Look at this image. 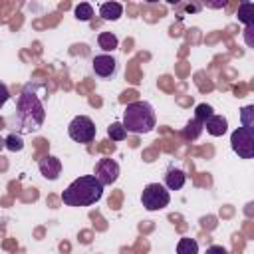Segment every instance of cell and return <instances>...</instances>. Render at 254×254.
<instances>
[{
	"instance_id": "1",
	"label": "cell",
	"mask_w": 254,
	"mask_h": 254,
	"mask_svg": "<svg viewBox=\"0 0 254 254\" xmlns=\"http://www.w3.org/2000/svg\"><path fill=\"white\" fill-rule=\"evenodd\" d=\"M36 85L28 83L20 97H18V111H16V125H18V135L20 133H32L38 131L44 125L46 119V109L40 99V95L34 91Z\"/></svg>"
},
{
	"instance_id": "2",
	"label": "cell",
	"mask_w": 254,
	"mask_h": 254,
	"mask_svg": "<svg viewBox=\"0 0 254 254\" xmlns=\"http://www.w3.org/2000/svg\"><path fill=\"white\" fill-rule=\"evenodd\" d=\"M103 196V185L93 175H81L62 192L65 206H91Z\"/></svg>"
},
{
	"instance_id": "3",
	"label": "cell",
	"mask_w": 254,
	"mask_h": 254,
	"mask_svg": "<svg viewBox=\"0 0 254 254\" xmlns=\"http://www.w3.org/2000/svg\"><path fill=\"white\" fill-rule=\"evenodd\" d=\"M155 123H157L155 109L147 101H133L123 111L121 125L125 127L127 133H135V135L151 133L155 129Z\"/></svg>"
},
{
	"instance_id": "4",
	"label": "cell",
	"mask_w": 254,
	"mask_h": 254,
	"mask_svg": "<svg viewBox=\"0 0 254 254\" xmlns=\"http://www.w3.org/2000/svg\"><path fill=\"white\" fill-rule=\"evenodd\" d=\"M141 202L143 206L149 210V212H155V210H163L165 206H169L171 202V194L169 190L159 185V183H149L143 192H141Z\"/></svg>"
},
{
	"instance_id": "5",
	"label": "cell",
	"mask_w": 254,
	"mask_h": 254,
	"mask_svg": "<svg viewBox=\"0 0 254 254\" xmlns=\"http://www.w3.org/2000/svg\"><path fill=\"white\" fill-rule=\"evenodd\" d=\"M95 133H97V127L87 115H77L67 125V135L75 143H91L95 139Z\"/></svg>"
},
{
	"instance_id": "6",
	"label": "cell",
	"mask_w": 254,
	"mask_h": 254,
	"mask_svg": "<svg viewBox=\"0 0 254 254\" xmlns=\"http://www.w3.org/2000/svg\"><path fill=\"white\" fill-rule=\"evenodd\" d=\"M230 147L240 159H252L254 157V131H248L244 127H238L230 135Z\"/></svg>"
},
{
	"instance_id": "7",
	"label": "cell",
	"mask_w": 254,
	"mask_h": 254,
	"mask_svg": "<svg viewBox=\"0 0 254 254\" xmlns=\"http://www.w3.org/2000/svg\"><path fill=\"white\" fill-rule=\"evenodd\" d=\"M93 177H95L103 187L113 185V183L119 179V165H117V161H113V159H109V157L99 159V161L95 163Z\"/></svg>"
},
{
	"instance_id": "8",
	"label": "cell",
	"mask_w": 254,
	"mask_h": 254,
	"mask_svg": "<svg viewBox=\"0 0 254 254\" xmlns=\"http://www.w3.org/2000/svg\"><path fill=\"white\" fill-rule=\"evenodd\" d=\"M38 169H40V175L48 181H58L60 173H62V161L54 155H44L40 161H38Z\"/></svg>"
},
{
	"instance_id": "9",
	"label": "cell",
	"mask_w": 254,
	"mask_h": 254,
	"mask_svg": "<svg viewBox=\"0 0 254 254\" xmlns=\"http://www.w3.org/2000/svg\"><path fill=\"white\" fill-rule=\"evenodd\" d=\"M91 65H93L95 75H99V77H111L115 73V69H117V60L113 56H109V54H99V56L93 58Z\"/></svg>"
},
{
	"instance_id": "10",
	"label": "cell",
	"mask_w": 254,
	"mask_h": 254,
	"mask_svg": "<svg viewBox=\"0 0 254 254\" xmlns=\"http://www.w3.org/2000/svg\"><path fill=\"white\" fill-rule=\"evenodd\" d=\"M187 183V175L181 169H169L165 175V189L167 190H181Z\"/></svg>"
},
{
	"instance_id": "11",
	"label": "cell",
	"mask_w": 254,
	"mask_h": 254,
	"mask_svg": "<svg viewBox=\"0 0 254 254\" xmlns=\"http://www.w3.org/2000/svg\"><path fill=\"white\" fill-rule=\"evenodd\" d=\"M204 127H206V133H208V135H212V137H220V135L226 133V129H228V121H226V117L214 113V115L208 117V121L204 123Z\"/></svg>"
},
{
	"instance_id": "12",
	"label": "cell",
	"mask_w": 254,
	"mask_h": 254,
	"mask_svg": "<svg viewBox=\"0 0 254 254\" xmlns=\"http://www.w3.org/2000/svg\"><path fill=\"white\" fill-rule=\"evenodd\" d=\"M99 16L107 22H115L123 16V6L119 2H103L99 6Z\"/></svg>"
},
{
	"instance_id": "13",
	"label": "cell",
	"mask_w": 254,
	"mask_h": 254,
	"mask_svg": "<svg viewBox=\"0 0 254 254\" xmlns=\"http://www.w3.org/2000/svg\"><path fill=\"white\" fill-rule=\"evenodd\" d=\"M97 44H99V48L103 52H113L119 46V40H117V36L113 32H101L97 36Z\"/></svg>"
},
{
	"instance_id": "14",
	"label": "cell",
	"mask_w": 254,
	"mask_h": 254,
	"mask_svg": "<svg viewBox=\"0 0 254 254\" xmlns=\"http://www.w3.org/2000/svg\"><path fill=\"white\" fill-rule=\"evenodd\" d=\"M210 115H214V109H212L208 103H198V105L194 107V121H196L198 125L204 127V123L208 121Z\"/></svg>"
},
{
	"instance_id": "15",
	"label": "cell",
	"mask_w": 254,
	"mask_h": 254,
	"mask_svg": "<svg viewBox=\"0 0 254 254\" xmlns=\"http://www.w3.org/2000/svg\"><path fill=\"white\" fill-rule=\"evenodd\" d=\"M177 254H198V242L194 238H181L177 244Z\"/></svg>"
},
{
	"instance_id": "16",
	"label": "cell",
	"mask_w": 254,
	"mask_h": 254,
	"mask_svg": "<svg viewBox=\"0 0 254 254\" xmlns=\"http://www.w3.org/2000/svg\"><path fill=\"white\" fill-rule=\"evenodd\" d=\"M252 16H254V4L252 2H242L238 6V20L246 26H252Z\"/></svg>"
},
{
	"instance_id": "17",
	"label": "cell",
	"mask_w": 254,
	"mask_h": 254,
	"mask_svg": "<svg viewBox=\"0 0 254 254\" xmlns=\"http://www.w3.org/2000/svg\"><path fill=\"white\" fill-rule=\"evenodd\" d=\"M240 121H242L240 127H244V129H248V131H254V105L242 107V111H240Z\"/></svg>"
},
{
	"instance_id": "18",
	"label": "cell",
	"mask_w": 254,
	"mask_h": 254,
	"mask_svg": "<svg viewBox=\"0 0 254 254\" xmlns=\"http://www.w3.org/2000/svg\"><path fill=\"white\" fill-rule=\"evenodd\" d=\"M107 137H109L111 141H123V139L127 137V131H125V127L121 125V121H113V123L107 127Z\"/></svg>"
},
{
	"instance_id": "19",
	"label": "cell",
	"mask_w": 254,
	"mask_h": 254,
	"mask_svg": "<svg viewBox=\"0 0 254 254\" xmlns=\"http://www.w3.org/2000/svg\"><path fill=\"white\" fill-rule=\"evenodd\" d=\"M73 14H75L77 20H81V22H89V20L93 18V6L87 4V2H81V4L75 6Z\"/></svg>"
},
{
	"instance_id": "20",
	"label": "cell",
	"mask_w": 254,
	"mask_h": 254,
	"mask_svg": "<svg viewBox=\"0 0 254 254\" xmlns=\"http://www.w3.org/2000/svg\"><path fill=\"white\" fill-rule=\"evenodd\" d=\"M4 147H6L8 151H12V153H18V151H22V149H24V141H22V135H18V133H10V135L4 139Z\"/></svg>"
},
{
	"instance_id": "21",
	"label": "cell",
	"mask_w": 254,
	"mask_h": 254,
	"mask_svg": "<svg viewBox=\"0 0 254 254\" xmlns=\"http://www.w3.org/2000/svg\"><path fill=\"white\" fill-rule=\"evenodd\" d=\"M204 254H228V250H226L224 246H220V244H212V246L206 248Z\"/></svg>"
},
{
	"instance_id": "22",
	"label": "cell",
	"mask_w": 254,
	"mask_h": 254,
	"mask_svg": "<svg viewBox=\"0 0 254 254\" xmlns=\"http://www.w3.org/2000/svg\"><path fill=\"white\" fill-rule=\"evenodd\" d=\"M8 99H10V91H8V87H6L4 83H0V107H2Z\"/></svg>"
},
{
	"instance_id": "23",
	"label": "cell",
	"mask_w": 254,
	"mask_h": 254,
	"mask_svg": "<svg viewBox=\"0 0 254 254\" xmlns=\"http://www.w3.org/2000/svg\"><path fill=\"white\" fill-rule=\"evenodd\" d=\"M206 6H210V8H224L226 2H224V0H222V2H206Z\"/></svg>"
},
{
	"instance_id": "24",
	"label": "cell",
	"mask_w": 254,
	"mask_h": 254,
	"mask_svg": "<svg viewBox=\"0 0 254 254\" xmlns=\"http://www.w3.org/2000/svg\"><path fill=\"white\" fill-rule=\"evenodd\" d=\"M4 149V137H0V151Z\"/></svg>"
}]
</instances>
